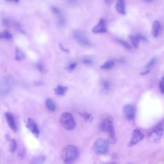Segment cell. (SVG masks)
<instances>
[{"mask_svg": "<svg viewBox=\"0 0 164 164\" xmlns=\"http://www.w3.org/2000/svg\"><path fill=\"white\" fill-rule=\"evenodd\" d=\"M36 68L41 72H42L44 71V67L42 66V65L41 63H37L36 65Z\"/></svg>", "mask_w": 164, "mask_h": 164, "instance_id": "obj_30", "label": "cell"}, {"mask_svg": "<svg viewBox=\"0 0 164 164\" xmlns=\"http://www.w3.org/2000/svg\"><path fill=\"white\" fill-rule=\"evenodd\" d=\"M159 89L161 94H164V76L162 77L159 83Z\"/></svg>", "mask_w": 164, "mask_h": 164, "instance_id": "obj_25", "label": "cell"}, {"mask_svg": "<svg viewBox=\"0 0 164 164\" xmlns=\"http://www.w3.org/2000/svg\"><path fill=\"white\" fill-rule=\"evenodd\" d=\"M12 25L17 29L18 30H19L21 32H24L25 31V29L23 28V26H22L18 22H14L12 23Z\"/></svg>", "mask_w": 164, "mask_h": 164, "instance_id": "obj_24", "label": "cell"}, {"mask_svg": "<svg viewBox=\"0 0 164 164\" xmlns=\"http://www.w3.org/2000/svg\"><path fill=\"white\" fill-rule=\"evenodd\" d=\"M5 118L9 127L13 131H14V132H16V131H17V125H16L14 118L12 116V114L10 112H7L5 113Z\"/></svg>", "mask_w": 164, "mask_h": 164, "instance_id": "obj_12", "label": "cell"}, {"mask_svg": "<svg viewBox=\"0 0 164 164\" xmlns=\"http://www.w3.org/2000/svg\"><path fill=\"white\" fill-rule=\"evenodd\" d=\"M26 126L35 136H36L37 137H39L40 134V130L37 124L34 121V120H33L31 118H29L26 123Z\"/></svg>", "mask_w": 164, "mask_h": 164, "instance_id": "obj_9", "label": "cell"}, {"mask_svg": "<svg viewBox=\"0 0 164 164\" xmlns=\"http://www.w3.org/2000/svg\"><path fill=\"white\" fill-rule=\"evenodd\" d=\"M76 66V63L75 62H72L68 65L66 69L69 71H73L75 69Z\"/></svg>", "mask_w": 164, "mask_h": 164, "instance_id": "obj_28", "label": "cell"}, {"mask_svg": "<svg viewBox=\"0 0 164 164\" xmlns=\"http://www.w3.org/2000/svg\"><path fill=\"white\" fill-rule=\"evenodd\" d=\"M118 41L122 46H123L125 48L128 49V50H131V49H132V47H131V46H130L126 41H124V40H121V39H118Z\"/></svg>", "mask_w": 164, "mask_h": 164, "instance_id": "obj_26", "label": "cell"}, {"mask_svg": "<svg viewBox=\"0 0 164 164\" xmlns=\"http://www.w3.org/2000/svg\"><path fill=\"white\" fill-rule=\"evenodd\" d=\"M46 105L47 109L50 110V111H54L56 109V105L55 103L50 99H47V100L46 101Z\"/></svg>", "mask_w": 164, "mask_h": 164, "instance_id": "obj_19", "label": "cell"}, {"mask_svg": "<svg viewBox=\"0 0 164 164\" xmlns=\"http://www.w3.org/2000/svg\"><path fill=\"white\" fill-rule=\"evenodd\" d=\"M107 31L106 21L104 19H100L98 23L92 29V32L94 34H102V33H105Z\"/></svg>", "mask_w": 164, "mask_h": 164, "instance_id": "obj_10", "label": "cell"}, {"mask_svg": "<svg viewBox=\"0 0 164 164\" xmlns=\"http://www.w3.org/2000/svg\"><path fill=\"white\" fill-rule=\"evenodd\" d=\"M46 160L44 156H37L32 158L30 164H43Z\"/></svg>", "mask_w": 164, "mask_h": 164, "instance_id": "obj_16", "label": "cell"}, {"mask_svg": "<svg viewBox=\"0 0 164 164\" xmlns=\"http://www.w3.org/2000/svg\"><path fill=\"white\" fill-rule=\"evenodd\" d=\"M81 116L83 117L87 121H91L92 120V117L90 114L88 113H86V112H84L83 113H81Z\"/></svg>", "mask_w": 164, "mask_h": 164, "instance_id": "obj_27", "label": "cell"}, {"mask_svg": "<svg viewBox=\"0 0 164 164\" xmlns=\"http://www.w3.org/2000/svg\"><path fill=\"white\" fill-rule=\"evenodd\" d=\"M103 86L104 89H105V90H108L109 88H110V82L108 81H104L103 82Z\"/></svg>", "mask_w": 164, "mask_h": 164, "instance_id": "obj_29", "label": "cell"}, {"mask_svg": "<svg viewBox=\"0 0 164 164\" xmlns=\"http://www.w3.org/2000/svg\"><path fill=\"white\" fill-rule=\"evenodd\" d=\"M161 30V24L159 21H155L153 24V27H152V35L154 37H157Z\"/></svg>", "mask_w": 164, "mask_h": 164, "instance_id": "obj_15", "label": "cell"}, {"mask_svg": "<svg viewBox=\"0 0 164 164\" xmlns=\"http://www.w3.org/2000/svg\"><path fill=\"white\" fill-rule=\"evenodd\" d=\"M100 129L102 132L108 133L109 141L111 143L114 144L116 142V133L113 123V119L110 116H108L107 118L103 119L100 124Z\"/></svg>", "mask_w": 164, "mask_h": 164, "instance_id": "obj_2", "label": "cell"}, {"mask_svg": "<svg viewBox=\"0 0 164 164\" xmlns=\"http://www.w3.org/2000/svg\"><path fill=\"white\" fill-rule=\"evenodd\" d=\"M60 122L62 126L67 130H73L76 127V123L73 116L69 112H63L61 115Z\"/></svg>", "mask_w": 164, "mask_h": 164, "instance_id": "obj_4", "label": "cell"}, {"mask_svg": "<svg viewBox=\"0 0 164 164\" xmlns=\"http://www.w3.org/2000/svg\"><path fill=\"white\" fill-rule=\"evenodd\" d=\"M25 58V54L20 50L19 49L17 48L15 50V60H22Z\"/></svg>", "mask_w": 164, "mask_h": 164, "instance_id": "obj_20", "label": "cell"}, {"mask_svg": "<svg viewBox=\"0 0 164 164\" xmlns=\"http://www.w3.org/2000/svg\"><path fill=\"white\" fill-rule=\"evenodd\" d=\"M82 62H83V63L87 64V65L92 63V61L90 58H84L83 60H82Z\"/></svg>", "mask_w": 164, "mask_h": 164, "instance_id": "obj_31", "label": "cell"}, {"mask_svg": "<svg viewBox=\"0 0 164 164\" xmlns=\"http://www.w3.org/2000/svg\"><path fill=\"white\" fill-rule=\"evenodd\" d=\"M115 64V61L113 60H108L106 61L103 65H101V69H111Z\"/></svg>", "mask_w": 164, "mask_h": 164, "instance_id": "obj_18", "label": "cell"}, {"mask_svg": "<svg viewBox=\"0 0 164 164\" xmlns=\"http://www.w3.org/2000/svg\"><path fill=\"white\" fill-rule=\"evenodd\" d=\"M144 138V135L142 134V132L140 129H135L132 133V137H131L129 145L132 146L137 144V143L142 140Z\"/></svg>", "mask_w": 164, "mask_h": 164, "instance_id": "obj_8", "label": "cell"}, {"mask_svg": "<svg viewBox=\"0 0 164 164\" xmlns=\"http://www.w3.org/2000/svg\"><path fill=\"white\" fill-rule=\"evenodd\" d=\"M123 112L126 118L129 120H133L135 116V111L133 106L127 105L123 108Z\"/></svg>", "mask_w": 164, "mask_h": 164, "instance_id": "obj_11", "label": "cell"}, {"mask_svg": "<svg viewBox=\"0 0 164 164\" xmlns=\"http://www.w3.org/2000/svg\"><path fill=\"white\" fill-rule=\"evenodd\" d=\"M109 164H116V163H109Z\"/></svg>", "mask_w": 164, "mask_h": 164, "instance_id": "obj_32", "label": "cell"}, {"mask_svg": "<svg viewBox=\"0 0 164 164\" xmlns=\"http://www.w3.org/2000/svg\"><path fill=\"white\" fill-rule=\"evenodd\" d=\"M67 90H68L67 87L62 86V85H58L54 89L55 94H57V95H59V96L63 95L65 93V92H66Z\"/></svg>", "mask_w": 164, "mask_h": 164, "instance_id": "obj_17", "label": "cell"}, {"mask_svg": "<svg viewBox=\"0 0 164 164\" xmlns=\"http://www.w3.org/2000/svg\"><path fill=\"white\" fill-rule=\"evenodd\" d=\"M129 39H130L131 41H132V43L133 46H134L135 47H138L139 44V42H140V40L145 41H147V39L146 37H145L144 36H141V35L130 36Z\"/></svg>", "mask_w": 164, "mask_h": 164, "instance_id": "obj_13", "label": "cell"}, {"mask_svg": "<svg viewBox=\"0 0 164 164\" xmlns=\"http://www.w3.org/2000/svg\"><path fill=\"white\" fill-rule=\"evenodd\" d=\"M79 151L78 147L74 145H68L63 150L62 157L63 162L70 164L74 162L79 156Z\"/></svg>", "mask_w": 164, "mask_h": 164, "instance_id": "obj_1", "label": "cell"}, {"mask_svg": "<svg viewBox=\"0 0 164 164\" xmlns=\"http://www.w3.org/2000/svg\"><path fill=\"white\" fill-rule=\"evenodd\" d=\"M156 62V58H152L148 63H147V65L145 66V68L146 69H147V70H150V69L155 64Z\"/></svg>", "mask_w": 164, "mask_h": 164, "instance_id": "obj_23", "label": "cell"}, {"mask_svg": "<svg viewBox=\"0 0 164 164\" xmlns=\"http://www.w3.org/2000/svg\"><path fill=\"white\" fill-rule=\"evenodd\" d=\"M116 9L118 12L121 14H126V6L125 2L123 0H119L116 4Z\"/></svg>", "mask_w": 164, "mask_h": 164, "instance_id": "obj_14", "label": "cell"}, {"mask_svg": "<svg viewBox=\"0 0 164 164\" xmlns=\"http://www.w3.org/2000/svg\"><path fill=\"white\" fill-rule=\"evenodd\" d=\"M0 37H1V39L10 40L12 38V36L9 31H8L7 30H5L1 33V36H0Z\"/></svg>", "mask_w": 164, "mask_h": 164, "instance_id": "obj_22", "label": "cell"}, {"mask_svg": "<svg viewBox=\"0 0 164 164\" xmlns=\"http://www.w3.org/2000/svg\"><path fill=\"white\" fill-rule=\"evenodd\" d=\"M18 144L16 141L14 139H11L10 140V151L12 153H14L16 150H17Z\"/></svg>", "mask_w": 164, "mask_h": 164, "instance_id": "obj_21", "label": "cell"}, {"mask_svg": "<svg viewBox=\"0 0 164 164\" xmlns=\"http://www.w3.org/2000/svg\"><path fill=\"white\" fill-rule=\"evenodd\" d=\"M73 36L75 39L78 42H79L81 45L85 46H89L90 43L89 40L88 39L85 33L83 31L76 30H74L73 32Z\"/></svg>", "mask_w": 164, "mask_h": 164, "instance_id": "obj_7", "label": "cell"}, {"mask_svg": "<svg viewBox=\"0 0 164 164\" xmlns=\"http://www.w3.org/2000/svg\"><path fill=\"white\" fill-rule=\"evenodd\" d=\"M163 134V129L161 127L156 128L150 132L148 133L147 135V140L151 142H157L161 139Z\"/></svg>", "mask_w": 164, "mask_h": 164, "instance_id": "obj_6", "label": "cell"}, {"mask_svg": "<svg viewBox=\"0 0 164 164\" xmlns=\"http://www.w3.org/2000/svg\"><path fill=\"white\" fill-rule=\"evenodd\" d=\"M14 83V79L12 75L7 74L2 78L0 82V93L2 96L8 94L12 89Z\"/></svg>", "mask_w": 164, "mask_h": 164, "instance_id": "obj_3", "label": "cell"}, {"mask_svg": "<svg viewBox=\"0 0 164 164\" xmlns=\"http://www.w3.org/2000/svg\"><path fill=\"white\" fill-rule=\"evenodd\" d=\"M109 142L107 140L102 138L97 139L94 144V151L98 154H105L108 151Z\"/></svg>", "mask_w": 164, "mask_h": 164, "instance_id": "obj_5", "label": "cell"}]
</instances>
